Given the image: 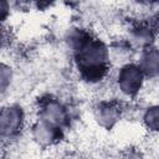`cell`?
<instances>
[{
    "label": "cell",
    "instance_id": "cell-1",
    "mask_svg": "<svg viewBox=\"0 0 159 159\" xmlns=\"http://www.w3.org/2000/svg\"><path fill=\"white\" fill-rule=\"evenodd\" d=\"M78 66L83 75L89 77H101L106 71V48L94 40H84L80 43Z\"/></svg>",
    "mask_w": 159,
    "mask_h": 159
},
{
    "label": "cell",
    "instance_id": "cell-2",
    "mask_svg": "<svg viewBox=\"0 0 159 159\" xmlns=\"http://www.w3.org/2000/svg\"><path fill=\"white\" fill-rule=\"evenodd\" d=\"M22 114L19 108L15 107H9L4 108L1 113V135L5 139V137L14 135L21 124Z\"/></svg>",
    "mask_w": 159,
    "mask_h": 159
},
{
    "label": "cell",
    "instance_id": "cell-3",
    "mask_svg": "<svg viewBox=\"0 0 159 159\" xmlns=\"http://www.w3.org/2000/svg\"><path fill=\"white\" fill-rule=\"evenodd\" d=\"M159 107L157 108H152L149 112H148V116H147V122L149 123V125L159 129Z\"/></svg>",
    "mask_w": 159,
    "mask_h": 159
}]
</instances>
